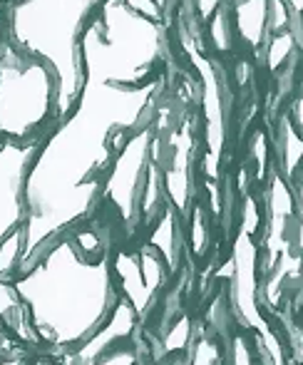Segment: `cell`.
Instances as JSON below:
<instances>
[{
	"mask_svg": "<svg viewBox=\"0 0 303 365\" xmlns=\"http://www.w3.org/2000/svg\"><path fill=\"white\" fill-rule=\"evenodd\" d=\"M234 28L251 50L264 48L266 30H269V0L234 3Z\"/></svg>",
	"mask_w": 303,
	"mask_h": 365,
	"instance_id": "cell-10",
	"label": "cell"
},
{
	"mask_svg": "<svg viewBox=\"0 0 303 365\" xmlns=\"http://www.w3.org/2000/svg\"><path fill=\"white\" fill-rule=\"evenodd\" d=\"M184 50L189 53L192 63L199 68L204 85V115H207V174L212 179L219 177V162H222V145H224V120H222V92H219V77L214 63L207 58L202 45L194 38H184Z\"/></svg>",
	"mask_w": 303,
	"mask_h": 365,
	"instance_id": "cell-8",
	"label": "cell"
},
{
	"mask_svg": "<svg viewBox=\"0 0 303 365\" xmlns=\"http://www.w3.org/2000/svg\"><path fill=\"white\" fill-rule=\"evenodd\" d=\"M53 107V70L13 45H0V135L10 142L33 140L50 120Z\"/></svg>",
	"mask_w": 303,
	"mask_h": 365,
	"instance_id": "cell-5",
	"label": "cell"
},
{
	"mask_svg": "<svg viewBox=\"0 0 303 365\" xmlns=\"http://www.w3.org/2000/svg\"><path fill=\"white\" fill-rule=\"evenodd\" d=\"M187 154H189V130L187 122L179 125V132L174 137V157H172V167L167 172V189L172 194V202L177 204V209H187Z\"/></svg>",
	"mask_w": 303,
	"mask_h": 365,
	"instance_id": "cell-11",
	"label": "cell"
},
{
	"mask_svg": "<svg viewBox=\"0 0 303 365\" xmlns=\"http://www.w3.org/2000/svg\"><path fill=\"white\" fill-rule=\"evenodd\" d=\"M209 20H212V28H209V43H212V48H217V50H222V53H224V50L231 48L227 8H222V5H219Z\"/></svg>",
	"mask_w": 303,
	"mask_h": 365,
	"instance_id": "cell-13",
	"label": "cell"
},
{
	"mask_svg": "<svg viewBox=\"0 0 303 365\" xmlns=\"http://www.w3.org/2000/svg\"><path fill=\"white\" fill-rule=\"evenodd\" d=\"M264 45H266V65H269L271 73H276L296 53V48L301 45V38L294 30H281V33H271V38Z\"/></svg>",
	"mask_w": 303,
	"mask_h": 365,
	"instance_id": "cell-12",
	"label": "cell"
},
{
	"mask_svg": "<svg viewBox=\"0 0 303 365\" xmlns=\"http://www.w3.org/2000/svg\"><path fill=\"white\" fill-rule=\"evenodd\" d=\"M231 3H239V0H231Z\"/></svg>",
	"mask_w": 303,
	"mask_h": 365,
	"instance_id": "cell-16",
	"label": "cell"
},
{
	"mask_svg": "<svg viewBox=\"0 0 303 365\" xmlns=\"http://www.w3.org/2000/svg\"><path fill=\"white\" fill-rule=\"evenodd\" d=\"M254 226H241V234L234 244V264H236V279H234V291H236V308L246 316V321L254 323V328H259L261 336L269 341V348L276 356V365L279 361V346H276L274 333L269 331L266 323H261L259 311H256V289H254V239H251Z\"/></svg>",
	"mask_w": 303,
	"mask_h": 365,
	"instance_id": "cell-9",
	"label": "cell"
},
{
	"mask_svg": "<svg viewBox=\"0 0 303 365\" xmlns=\"http://www.w3.org/2000/svg\"><path fill=\"white\" fill-rule=\"evenodd\" d=\"M159 82L135 87L85 82L75 107L35 147L25 179L23 251L18 266L25 269L65 229L87 217L102 187L115 149V137L140 130L152 110Z\"/></svg>",
	"mask_w": 303,
	"mask_h": 365,
	"instance_id": "cell-1",
	"label": "cell"
},
{
	"mask_svg": "<svg viewBox=\"0 0 303 365\" xmlns=\"http://www.w3.org/2000/svg\"><path fill=\"white\" fill-rule=\"evenodd\" d=\"M100 8L102 18L92 20L80 40L85 82L142 85L164 53V28L130 10L125 0H102Z\"/></svg>",
	"mask_w": 303,
	"mask_h": 365,
	"instance_id": "cell-4",
	"label": "cell"
},
{
	"mask_svg": "<svg viewBox=\"0 0 303 365\" xmlns=\"http://www.w3.org/2000/svg\"><path fill=\"white\" fill-rule=\"evenodd\" d=\"M107 254H80L77 239L50 244L15 281L30 308L33 328L55 348H73L100 331L110 313L112 286Z\"/></svg>",
	"mask_w": 303,
	"mask_h": 365,
	"instance_id": "cell-2",
	"label": "cell"
},
{
	"mask_svg": "<svg viewBox=\"0 0 303 365\" xmlns=\"http://www.w3.org/2000/svg\"><path fill=\"white\" fill-rule=\"evenodd\" d=\"M150 142L152 127L135 130V135L125 140V145L120 147V157H117L115 167H112L110 177L105 182L107 197L120 207L125 219H132L137 197H140V179L147 167V157H150Z\"/></svg>",
	"mask_w": 303,
	"mask_h": 365,
	"instance_id": "cell-7",
	"label": "cell"
},
{
	"mask_svg": "<svg viewBox=\"0 0 303 365\" xmlns=\"http://www.w3.org/2000/svg\"><path fill=\"white\" fill-rule=\"evenodd\" d=\"M222 5V0H197V8H199V13H202V18L204 20H209L214 15V10Z\"/></svg>",
	"mask_w": 303,
	"mask_h": 365,
	"instance_id": "cell-14",
	"label": "cell"
},
{
	"mask_svg": "<svg viewBox=\"0 0 303 365\" xmlns=\"http://www.w3.org/2000/svg\"><path fill=\"white\" fill-rule=\"evenodd\" d=\"M102 0H15L10 5V45L50 65L55 77V117L75 107L85 85L80 40L92 8Z\"/></svg>",
	"mask_w": 303,
	"mask_h": 365,
	"instance_id": "cell-3",
	"label": "cell"
},
{
	"mask_svg": "<svg viewBox=\"0 0 303 365\" xmlns=\"http://www.w3.org/2000/svg\"><path fill=\"white\" fill-rule=\"evenodd\" d=\"M38 140L0 145V244L20 231L25 219V179Z\"/></svg>",
	"mask_w": 303,
	"mask_h": 365,
	"instance_id": "cell-6",
	"label": "cell"
},
{
	"mask_svg": "<svg viewBox=\"0 0 303 365\" xmlns=\"http://www.w3.org/2000/svg\"><path fill=\"white\" fill-rule=\"evenodd\" d=\"M284 5L291 10L296 23H301V8H303V0H284Z\"/></svg>",
	"mask_w": 303,
	"mask_h": 365,
	"instance_id": "cell-15",
	"label": "cell"
}]
</instances>
